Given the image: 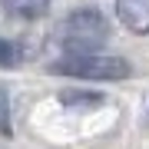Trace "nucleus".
<instances>
[{"label":"nucleus","mask_w":149,"mask_h":149,"mask_svg":"<svg viewBox=\"0 0 149 149\" xmlns=\"http://www.w3.org/2000/svg\"><path fill=\"white\" fill-rule=\"evenodd\" d=\"M60 43L70 50V56H86V53H96V50L106 43L109 37V27L103 20L100 10L93 7H80L60 23Z\"/></svg>","instance_id":"f257e3e1"},{"label":"nucleus","mask_w":149,"mask_h":149,"mask_svg":"<svg viewBox=\"0 0 149 149\" xmlns=\"http://www.w3.org/2000/svg\"><path fill=\"white\" fill-rule=\"evenodd\" d=\"M50 70H53V73H63V76H76V80H103V83L126 80V76L133 73V66H129L123 56H103V53L63 56L60 63H53Z\"/></svg>","instance_id":"f03ea898"},{"label":"nucleus","mask_w":149,"mask_h":149,"mask_svg":"<svg viewBox=\"0 0 149 149\" xmlns=\"http://www.w3.org/2000/svg\"><path fill=\"white\" fill-rule=\"evenodd\" d=\"M116 17L126 30L149 33V0H116Z\"/></svg>","instance_id":"7ed1b4c3"},{"label":"nucleus","mask_w":149,"mask_h":149,"mask_svg":"<svg viewBox=\"0 0 149 149\" xmlns=\"http://www.w3.org/2000/svg\"><path fill=\"white\" fill-rule=\"evenodd\" d=\"M0 3L10 17H20V20H37L50 10V0H0Z\"/></svg>","instance_id":"20e7f679"},{"label":"nucleus","mask_w":149,"mask_h":149,"mask_svg":"<svg viewBox=\"0 0 149 149\" xmlns=\"http://www.w3.org/2000/svg\"><path fill=\"white\" fill-rule=\"evenodd\" d=\"M60 103L63 106H90V103H100L96 93H60Z\"/></svg>","instance_id":"39448f33"},{"label":"nucleus","mask_w":149,"mask_h":149,"mask_svg":"<svg viewBox=\"0 0 149 149\" xmlns=\"http://www.w3.org/2000/svg\"><path fill=\"white\" fill-rule=\"evenodd\" d=\"M13 133V123H10V100L7 93L0 90V136H10Z\"/></svg>","instance_id":"423d86ee"},{"label":"nucleus","mask_w":149,"mask_h":149,"mask_svg":"<svg viewBox=\"0 0 149 149\" xmlns=\"http://www.w3.org/2000/svg\"><path fill=\"white\" fill-rule=\"evenodd\" d=\"M17 60H20V50L13 43L0 40V66H17Z\"/></svg>","instance_id":"0eeeda50"}]
</instances>
